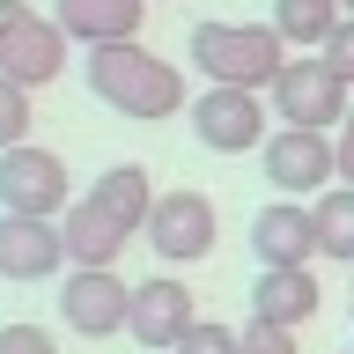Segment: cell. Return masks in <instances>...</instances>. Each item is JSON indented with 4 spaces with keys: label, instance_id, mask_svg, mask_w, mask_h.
Instances as JSON below:
<instances>
[{
    "label": "cell",
    "instance_id": "18",
    "mask_svg": "<svg viewBox=\"0 0 354 354\" xmlns=\"http://www.w3.org/2000/svg\"><path fill=\"white\" fill-rule=\"evenodd\" d=\"M317 243H325V259L354 266V185H332L317 199Z\"/></svg>",
    "mask_w": 354,
    "mask_h": 354
},
{
    "label": "cell",
    "instance_id": "16",
    "mask_svg": "<svg viewBox=\"0 0 354 354\" xmlns=\"http://www.w3.org/2000/svg\"><path fill=\"white\" fill-rule=\"evenodd\" d=\"M88 199H96L111 221L148 229V221H155V199H162V192H148V170H140V162H111V170L88 185Z\"/></svg>",
    "mask_w": 354,
    "mask_h": 354
},
{
    "label": "cell",
    "instance_id": "21",
    "mask_svg": "<svg viewBox=\"0 0 354 354\" xmlns=\"http://www.w3.org/2000/svg\"><path fill=\"white\" fill-rule=\"evenodd\" d=\"M0 354H59L44 325H0Z\"/></svg>",
    "mask_w": 354,
    "mask_h": 354
},
{
    "label": "cell",
    "instance_id": "13",
    "mask_svg": "<svg viewBox=\"0 0 354 354\" xmlns=\"http://www.w3.org/2000/svg\"><path fill=\"white\" fill-rule=\"evenodd\" d=\"M59 266H66V236H59V221L0 214V281H52Z\"/></svg>",
    "mask_w": 354,
    "mask_h": 354
},
{
    "label": "cell",
    "instance_id": "9",
    "mask_svg": "<svg viewBox=\"0 0 354 354\" xmlns=\"http://www.w3.org/2000/svg\"><path fill=\"white\" fill-rule=\"evenodd\" d=\"M199 325V303L185 281H140L133 288V339H140V354H177L185 347V332Z\"/></svg>",
    "mask_w": 354,
    "mask_h": 354
},
{
    "label": "cell",
    "instance_id": "19",
    "mask_svg": "<svg viewBox=\"0 0 354 354\" xmlns=\"http://www.w3.org/2000/svg\"><path fill=\"white\" fill-rule=\"evenodd\" d=\"M15 148H30V88L0 82V155H15Z\"/></svg>",
    "mask_w": 354,
    "mask_h": 354
},
{
    "label": "cell",
    "instance_id": "14",
    "mask_svg": "<svg viewBox=\"0 0 354 354\" xmlns=\"http://www.w3.org/2000/svg\"><path fill=\"white\" fill-rule=\"evenodd\" d=\"M59 236H66V266H74V273H111L118 251L133 243V229L111 221L96 199H74V207L59 214Z\"/></svg>",
    "mask_w": 354,
    "mask_h": 354
},
{
    "label": "cell",
    "instance_id": "1",
    "mask_svg": "<svg viewBox=\"0 0 354 354\" xmlns=\"http://www.w3.org/2000/svg\"><path fill=\"white\" fill-rule=\"evenodd\" d=\"M185 52L207 74V88H251L259 96L288 74V37L273 22H192Z\"/></svg>",
    "mask_w": 354,
    "mask_h": 354
},
{
    "label": "cell",
    "instance_id": "22",
    "mask_svg": "<svg viewBox=\"0 0 354 354\" xmlns=\"http://www.w3.org/2000/svg\"><path fill=\"white\" fill-rule=\"evenodd\" d=\"M243 354H295V332H281V325H243Z\"/></svg>",
    "mask_w": 354,
    "mask_h": 354
},
{
    "label": "cell",
    "instance_id": "4",
    "mask_svg": "<svg viewBox=\"0 0 354 354\" xmlns=\"http://www.w3.org/2000/svg\"><path fill=\"white\" fill-rule=\"evenodd\" d=\"M74 207V185H66V162L52 148H15L0 155V214L22 221H59Z\"/></svg>",
    "mask_w": 354,
    "mask_h": 354
},
{
    "label": "cell",
    "instance_id": "5",
    "mask_svg": "<svg viewBox=\"0 0 354 354\" xmlns=\"http://www.w3.org/2000/svg\"><path fill=\"white\" fill-rule=\"evenodd\" d=\"M273 111L295 133H325V126H347L354 104H347V82L325 59H288V74L273 82Z\"/></svg>",
    "mask_w": 354,
    "mask_h": 354
},
{
    "label": "cell",
    "instance_id": "7",
    "mask_svg": "<svg viewBox=\"0 0 354 354\" xmlns=\"http://www.w3.org/2000/svg\"><path fill=\"white\" fill-rule=\"evenodd\" d=\"M192 133L214 155H251V148H266V104L251 88H207L192 104Z\"/></svg>",
    "mask_w": 354,
    "mask_h": 354
},
{
    "label": "cell",
    "instance_id": "23",
    "mask_svg": "<svg viewBox=\"0 0 354 354\" xmlns=\"http://www.w3.org/2000/svg\"><path fill=\"white\" fill-rule=\"evenodd\" d=\"M325 66H332V74H339V82L354 88V15L339 22V30H332V44H325Z\"/></svg>",
    "mask_w": 354,
    "mask_h": 354
},
{
    "label": "cell",
    "instance_id": "17",
    "mask_svg": "<svg viewBox=\"0 0 354 354\" xmlns=\"http://www.w3.org/2000/svg\"><path fill=\"white\" fill-rule=\"evenodd\" d=\"M339 22H347L339 0H273V30H281L288 44H303V52H325Z\"/></svg>",
    "mask_w": 354,
    "mask_h": 354
},
{
    "label": "cell",
    "instance_id": "24",
    "mask_svg": "<svg viewBox=\"0 0 354 354\" xmlns=\"http://www.w3.org/2000/svg\"><path fill=\"white\" fill-rule=\"evenodd\" d=\"M332 148H339V185H354V111H347V126L332 133Z\"/></svg>",
    "mask_w": 354,
    "mask_h": 354
},
{
    "label": "cell",
    "instance_id": "2",
    "mask_svg": "<svg viewBox=\"0 0 354 354\" xmlns=\"http://www.w3.org/2000/svg\"><path fill=\"white\" fill-rule=\"evenodd\" d=\"M88 96L111 104L118 118L155 126V118L185 111V74L170 59H155L148 44H111V52H88Z\"/></svg>",
    "mask_w": 354,
    "mask_h": 354
},
{
    "label": "cell",
    "instance_id": "10",
    "mask_svg": "<svg viewBox=\"0 0 354 354\" xmlns=\"http://www.w3.org/2000/svg\"><path fill=\"white\" fill-rule=\"evenodd\" d=\"M59 317L82 339H111V332L133 325V288L118 273H66L59 281Z\"/></svg>",
    "mask_w": 354,
    "mask_h": 354
},
{
    "label": "cell",
    "instance_id": "3",
    "mask_svg": "<svg viewBox=\"0 0 354 354\" xmlns=\"http://www.w3.org/2000/svg\"><path fill=\"white\" fill-rule=\"evenodd\" d=\"M66 66V30L52 15H30V0H0V82L44 88Z\"/></svg>",
    "mask_w": 354,
    "mask_h": 354
},
{
    "label": "cell",
    "instance_id": "20",
    "mask_svg": "<svg viewBox=\"0 0 354 354\" xmlns=\"http://www.w3.org/2000/svg\"><path fill=\"white\" fill-rule=\"evenodd\" d=\"M177 354H243V332L214 325V317H199V325L185 332V347H177Z\"/></svg>",
    "mask_w": 354,
    "mask_h": 354
},
{
    "label": "cell",
    "instance_id": "25",
    "mask_svg": "<svg viewBox=\"0 0 354 354\" xmlns=\"http://www.w3.org/2000/svg\"><path fill=\"white\" fill-rule=\"evenodd\" d=\"M339 15H354V0H339Z\"/></svg>",
    "mask_w": 354,
    "mask_h": 354
},
{
    "label": "cell",
    "instance_id": "26",
    "mask_svg": "<svg viewBox=\"0 0 354 354\" xmlns=\"http://www.w3.org/2000/svg\"><path fill=\"white\" fill-rule=\"evenodd\" d=\"M347 354H354V347H347Z\"/></svg>",
    "mask_w": 354,
    "mask_h": 354
},
{
    "label": "cell",
    "instance_id": "15",
    "mask_svg": "<svg viewBox=\"0 0 354 354\" xmlns=\"http://www.w3.org/2000/svg\"><path fill=\"white\" fill-rule=\"evenodd\" d=\"M317 310H325V288H317L310 266H295V273H259V281H251V317H259V325L295 332V325H310Z\"/></svg>",
    "mask_w": 354,
    "mask_h": 354
},
{
    "label": "cell",
    "instance_id": "6",
    "mask_svg": "<svg viewBox=\"0 0 354 354\" xmlns=\"http://www.w3.org/2000/svg\"><path fill=\"white\" fill-rule=\"evenodd\" d=\"M251 251H259V273H295L310 266L325 243H317V207L303 199H273L251 214Z\"/></svg>",
    "mask_w": 354,
    "mask_h": 354
},
{
    "label": "cell",
    "instance_id": "11",
    "mask_svg": "<svg viewBox=\"0 0 354 354\" xmlns=\"http://www.w3.org/2000/svg\"><path fill=\"white\" fill-rule=\"evenodd\" d=\"M148 243L177 266L207 259L214 251V199L207 192H162L155 199V221H148Z\"/></svg>",
    "mask_w": 354,
    "mask_h": 354
},
{
    "label": "cell",
    "instance_id": "12",
    "mask_svg": "<svg viewBox=\"0 0 354 354\" xmlns=\"http://www.w3.org/2000/svg\"><path fill=\"white\" fill-rule=\"evenodd\" d=\"M52 22L66 30V44L111 52V44H133V37H140L148 0H52Z\"/></svg>",
    "mask_w": 354,
    "mask_h": 354
},
{
    "label": "cell",
    "instance_id": "8",
    "mask_svg": "<svg viewBox=\"0 0 354 354\" xmlns=\"http://www.w3.org/2000/svg\"><path fill=\"white\" fill-rule=\"evenodd\" d=\"M266 177L281 185V199H303V192L325 199V192H332L325 177H339V148H332L325 133H295V126H281L273 140H266Z\"/></svg>",
    "mask_w": 354,
    "mask_h": 354
}]
</instances>
